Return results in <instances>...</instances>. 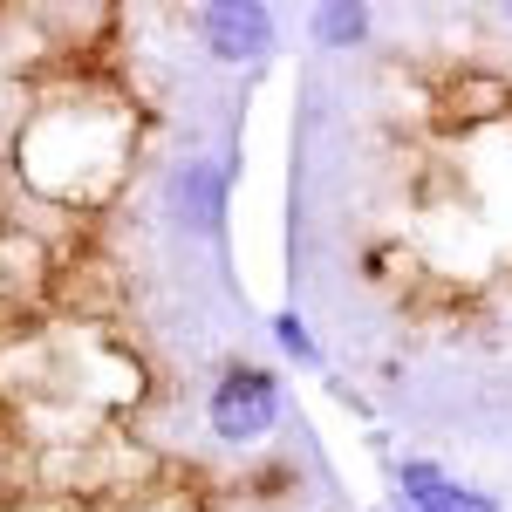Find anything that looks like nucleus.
<instances>
[{"label": "nucleus", "instance_id": "nucleus-5", "mask_svg": "<svg viewBox=\"0 0 512 512\" xmlns=\"http://www.w3.org/2000/svg\"><path fill=\"white\" fill-rule=\"evenodd\" d=\"M315 35L328 41V48H349V41L369 35V14H362V7H321V14H315Z\"/></svg>", "mask_w": 512, "mask_h": 512}, {"label": "nucleus", "instance_id": "nucleus-3", "mask_svg": "<svg viewBox=\"0 0 512 512\" xmlns=\"http://www.w3.org/2000/svg\"><path fill=\"white\" fill-rule=\"evenodd\" d=\"M396 512H499L485 492H472V485H458L451 472H437V465H403L396 472Z\"/></svg>", "mask_w": 512, "mask_h": 512}, {"label": "nucleus", "instance_id": "nucleus-4", "mask_svg": "<svg viewBox=\"0 0 512 512\" xmlns=\"http://www.w3.org/2000/svg\"><path fill=\"white\" fill-rule=\"evenodd\" d=\"M171 212L192 226V233H219V212H226V171L219 164H205V158H192V164H178V178H171Z\"/></svg>", "mask_w": 512, "mask_h": 512}, {"label": "nucleus", "instance_id": "nucleus-6", "mask_svg": "<svg viewBox=\"0 0 512 512\" xmlns=\"http://www.w3.org/2000/svg\"><path fill=\"white\" fill-rule=\"evenodd\" d=\"M274 342H280V349H287V355H294V362H315V335H308V321H301V315H274Z\"/></svg>", "mask_w": 512, "mask_h": 512}, {"label": "nucleus", "instance_id": "nucleus-1", "mask_svg": "<svg viewBox=\"0 0 512 512\" xmlns=\"http://www.w3.org/2000/svg\"><path fill=\"white\" fill-rule=\"evenodd\" d=\"M280 417V383L267 369H226L219 390H212V437L219 444H253L260 431H274Z\"/></svg>", "mask_w": 512, "mask_h": 512}, {"label": "nucleus", "instance_id": "nucleus-2", "mask_svg": "<svg viewBox=\"0 0 512 512\" xmlns=\"http://www.w3.org/2000/svg\"><path fill=\"white\" fill-rule=\"evenodd\" d=\"M205 48L219 55V62H260L267 48H274V14L267 7H253V0H219V7H205Z\"/></svg>", "mask_w": 512, "mask_h": 512}]
</instances>
